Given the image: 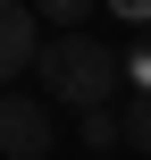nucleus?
<instances>
[{"label": "nucleus", "mask_w": 151, "mask_h": 160, "mask_svg": "<svg viewBox=\"0 0 151 160\" xmlns=\"http://www.w3.org/2000/svg\"><path fill=\"white\" fill-rule=\"evenodd\" d=\"M92 8H109V0H34V17H42V25H59V34H76Z\"/></svg>", "instance_id": "6"}, {"label": "nucleus", "mask_w": 151, "mask_h": 160, "mask_svg": "<svg viewBox=\"0 0 151 160\" xmlns=\"http://www.w3.org/2000/svg\"><path fill=\"white\" fill-rule=\"evenodd\" d=\"M59 118L42 93H0V160H50Z\"/></svg>", "instance_id": "2"}, {"label": "nucleus", "mask_w": 151, "mask_h": 160, "mask_svg": "<svg viewBox=\"0 0 151 160\" xmlns=\"http://www.w3.org/2000/svg\"><path fill=\"white\" fill-rule=\"evenodd\" d=\"M42 59V17H34V0H0V93H8V76H25Z\"/></svg>", "instance_id": "3"}, {"label": "nucleus", "mask_w": 151, "mask_h": 160, "mask_svg": "<svg viewBox=\"0 0 151 160\" xmlns=\"http://www.w3.org/2000/svg\"><path fill=\"white\" fill-rule=\"evenodd\" d=\"M109 8H118L126 25H143V34H151V0H109Z\"/></svg>", "instance_id": "8"}, {"label": "nucleus", "mask_w": 151, "mask_h": 160, "mask_svg": "<svg viewBox=\"0 0 151 160\" xmlns=\"http://www.w3.org/2000/svg\"><path fill=\"white\" fill-rule=\"evenodd\" d=\"M34 76H42V101H67L84 118V110H109V93L126 84V59L101 34H50L42 59H34Z\"/></svg>", "instance_id": "1"}, {"label": "nucleus", "mask_w": 151, "mask_h": 160, "mask_svg": "<svg viewBox=\"0 0 151 160\" xmlns=\"http://www.w3.org/2000/svg\"><path fill=\"white\" fill-rule=\"evenodd\" d=\"M76 135H84V152H118V143H126V118H118V110H84Z\"/></svg>", "instance_id": "4"}, {"label": "nucleus", "mask_w": 151, "mask_h": 160, "mask_svg": "<svg viewBox=\"0 0 151 160\" xmlns=\"http://www.w3.org/2000/svg\"><path fill=\"white\" fill-rule=\"evenodd\" d=\"M118 118H126V152L151 160V93H126V110H118Z\"/></svg>", "instance_id": "5"}, {"label": "nucleus", "mask_w": 151, "mask_h": 160, "mask_svg": "<svg viewBox=\"0 0 151 160\" xmlns=\"http://www.w3.org/2000/svg\"><path fill=\"white\" fill-rule=\"evenodd\" d=\"M126 76H134V93H151V34H134V51H126Z\"/></svg>", "instance_id": "7"}]
</instances>
